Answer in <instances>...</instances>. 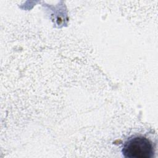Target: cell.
I'll use <instances>...</instances> for the list:
<instances>
[{"label":"cell","mask_w":158,"mask_h":158,"mask_svg":"<svg viewBox=\"0 0 158 158\" xmlns=\"http://www.w3.org/2000/svg\"><path fill=\"white\" fill-rule=\"evenodd\" d=\"M122 152L125 157L151 158L154 150L149 139L143 136H135L125 142Z\"/></svg>","instance_id":"1"}]
</instances>
